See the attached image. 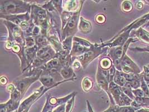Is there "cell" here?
<instances>
[{"instance_id": "obj_24", "label": "cell", "mask_w": 149, "mask_h": 112, "mask_svg": "<svg viewBox=\"0 0 149 112\" xmlns=\"http://www.w3.org/2000/svg\"><path fill=\"white\" fill-rule=\"evenodd\" d=\"M25 47L26 48H31L36 45L35 38L33 36L25 37Z\"/></svg>"}, {"instance_id": "obj_29", "label": "cell", "mask_w": 149, "mask_h": 112, "mask_svg": "<svg viewBox=\"0 0 149 112\" xmlns=\"http://www.w3.org/2000/svg\"><path fill=\"white\" fill-rule=\"evenodd\" d=\"M8 80L7 77L5 76H2L0 78V83L2 85H6L7 84Z\"/></svg>"}, {"instance_id": "obj_22", "label": "cell", "mask_w": 149, "mask_h": 112, "mask_svg": "<svg viewBox=\"0 0 149 112\" xmlns=\"http://www.w3.org/2000/svg\"><path fill=\"white\" fill-rule=\"evenodd\" d=\"M121 8H122L123 11L126 12V13H129L132 10L133 6H132V3L130 1H125L123 2V3L122 4Z\"/></svg>"}, {"instance_id": "obj_19", "label": "cell", "mask_w": 149, "mask_h": 112, "mask_svg": "<svg viewBox=\"0 0 149 112\" xmlns=\"http://www.w3.org/2000/svg\"><path fill=\"white\" fill-rule=\"evenodd\" d=\"M113 65L112 61L109 57H103L100 61L99 66L103 70H109Z\"/></svg>"}, {"instance_id": "obj_15", "label": "cell", "mask_w": 149, "mask_h": 112, "mask_svg": "<svg viewBox=\"0 0 149 112\" xmlns=\"http://www.w3.org/2000/svg\"><path fill=\"white\" fill-rule=\"evenodd\" d=\"M121 66H125L132 70L134 74H139L140 69L133 61H132L128 56L125 55L121 60Z\"/></svg>"}, {"instance_id": "obj_4", "label": "cell", "mask_w": 149, "mask_h": 112, "mask_svg": "<svg viewBox=\"0 0 149 112\" xmlns=\"http://www.w3.org/2000/svg\"><path fill=\"white\" fill-rule=\"evenodd\" d=\"M40 76L41 75H34L29 77L22 76L21 77H18L17 79L14 80L13 83L16 86V89L20 92L22 98H23L24 95L30 87V86L35 81L39 80Z\"/></svg>"}, {"instance_id": "obj_25", "label": "cell", "mask_w": 149, "mask_h": 112, "mask_svg": "<svg viewBox=\"0 0 149 112\" xmlns=\"http://www.w3.org/2000/svg\"><path fill=\"white\" fill-rule=\"evenodd\" d=\"M106 20V18L105 17V16L104 15H102V14H99V15H97L95 18V21L98 23V24H102L103 23L105 22Z\"/></svg>"}, {"instance_id": "obj_30", "label": "cell", "mask_w": 149, "mask_h": 112, "mask_svg": "<svg viewBox=\"0 0 149 112\" xmlns=\"http://www.w3.org/2000/svg\"><path fill=\"white\" fill-rule=\"evenodd\" d=\"M87 108H88V112H94L92 107L91 106V105L90 104L89 102H88V100H87Z\"/></svg>"}, {"instance_id": "obj_13", "label": "cell", "mask_w": 149, "mask_h": 112, "mask_svg": "<svg viewBox=\"0 0 149 112\" xmlns=\"http://www.w3.org/2000/svg\"><path fill=\"white\" fill-rule=\"evenodd\" d=\"M108 56L111 59L112 62L118 60H121L123 57L122 47H116L109 48Z\"/></svg>"}, {"instance_id": "obj_33", "label": "cell", "mask_w": 149, "mask_h": 112, "mask_svg": "<svg viewBox=\"0 0 149 112\" xmlns=\"http://www.w3.org/2000/svg\"><path fill=\"white\" fill-rule=\"evenodd\" d=\"M145 26H146V27H148V26H149V21L146 24V25Z\"/></svg>"}, {"instance_id": "obj_32", "label": "cell", "mask_w": 149, "mask_h": 112, "mask_svg": "<svg viewBox=\"0 0 149 112\" xmlns=\"http://www.w3.org/2000/svg\"><path fill=\"white\" fill-rule=\"evenodd\" d=\"M137 7L138 8H142L143 7V5H142L141 2H139L137 4Z\"/></svg>"}, {"instance_id": "obj_35", "label": "cell", "mask_w": 149, "mask_h": 112, "mask_svg": "<svg viewBox=\"0 0 149 112\" xmlns=\"http://www.w3.org/2000/svg\"><path fill=\"white\" fill-rule=\"evenodd\" d=\"M136 112H137V111H136Z\"/></svg>"}, {"instance_id": "obj_21", "label": "cell", "mask_w": 149, "mask_h": 112, "mask_svg": "<svg viewBox=\"0 0 149 112\" xmlns=\"http://www.w3.org/2000/svg\"><path fill=\"white\" fill-rule=\"evenodd\" d=\"M116 85H118L120 87H123L125 84H126V80L124 77H123L122 75L120 74V72L118 70H116V72L115 76L113 78V81Z\"/></svg>"}, {"instance_id": "obj_2", "label": "cell", "mask_w": 149, "mask_h": 112, "mask_svg": "<svg viewBox=\"0 0 149 112\" xmlns=\"http://www.w3.org/2000/svg\"><path fill=\"white\" fill-rule=\"evenodd\" d=\"M109 48L106 47H102L101 44H95V46L89 51L84 53L83 55L78 57L75 59L78 60L81 63V67L86 69L89 64L92 62L97 57L104 53L109 50Z\"/></svg>"}, {"instance_id": "obj_10", "label": "cell", "mask_w": 149, "mask_h": 112, "mask_svg": "<svg viewBox=\"0 0 149 112\" xmlns=\"http://www.w3.org/2000/svg\"><path fill=\"white\" fill-rule=\"evenodd\" d=\"M64 3L63 9L68 12L75 13L78 11L81 7H82L84 1H75L70 0L65 1Z\"/></svg>"}, {"instance_id": "obj_1", "label": "cell", "mask_w": 149, "mask_h": 112, "mask_svg": "<svg viewBox=\"0 0 149 112\" xmlns=\"http://www.w3.org/2000/svg\"><path fill=\"white\" fill-rule=\"evenodd\" d=\"M31 4L24 1H1L0 16L31 13Z\"/></svg>"}, {"instance_id": "obj_23", "label": "cell", "mask_w": 149, "mask_h": 112, "mask_svg": "<svg viewBox=\"0 0 149 112\" xmlns=\"http://www.w3.org/2000/svg\"><path fill=\"white\" fill-rule=\"evenodd\" d=\"M52 2L55 10L61 15L64 11L63 6V1H52Z\"/></svg>"}, {"instance_id": "obj_9", "label": "cell", "mask_w": 149, "mask_h": 112, "mask_svg": "<svg viewBox=\"0 0 149 112\" xmlns=\"http://www.w3.org/2000/svg\"><path fill=\"white\" fill-rule=\"evenodd\" d=\"M91 49H89V48H88L82 46L81 44H79L78 42L73 41L72 48V50H71V52L70 53V56L72 58V61L76 58L83 55L84 53H87Z\"/></svg>"}, {"instance_id": "obj_7", "label": "cell", "mask_w": 149, "mask_h": 112, "mask_svg": "<svg viewBox=\"0 0 149 112\" xmlns=\"http://www.w3.org/2000/svg\"><path fill=\"white\" fill-rule=\"evenodd\" d=\"M96 80L98 86L101 88L102 90L105 91L109 95V98L111 101V103L112 104H116L112 96L109 92V83L108 80L104 76L102 72V69L100 66H98L97 72L96 74Z\"/></svg>"}, {"instance_id": "obj_12", "label": "cell", "mask_w": 149, "mask_h": 112, "mask_svg": "<svg viewBox=\"0 0 149 112\" xmlns=\"http://www.w3.org/2000/svg\"><path fill=\"white\" fill-rule=\"evenodd\" d=\"M38 49L39 48L36 45L31 48H26L25 49V55L29 64V67L33 64L34 61L35 60Z\"/></svg>"}, {"instance_id": "obj_27", "label": "cell", "mask_w": 149, "mask_h": 112, "mask_svg": "<svg viewBox=\"0 0 149 112\" xmlns=\"http://www.w3.org/2000/svg\"><path fill=\"white\" fill-rule=\"evenodd\" d=\"M132 93L135 96V98H143L146 97V95L145 94L144 92L141 89H136L132 90Z\"/></svg>"}, {"instance_id": "obj_6", "label": "cell", "mask_w": 149, "mask_h": 112, "mask_svg": "<svg viewBox=\"0 0 149 112\" xmlns=\"http://www.w3.org/2000/svg\"><path fill=\"white\" fill-rule=\"evenodd\" d=\"M30 16L34 24L39 27L41 23L47 19L48 14L47 10L41 6L36 4H31Z\"/></svg>"}, {"instance_id": "obj_20", "label": "cell", "mask_w": 149, "mask_h": 112, "mask_svg": "<svg viewBox=\"0 0 149 112\" xmlns=\"http://www.w3.org/2000/svg\"><path fill=\"white\" fill-rule=\"evenodd\" d=\"M93 85V82L89 77H84L81 81L82 90L85 92H88L92 88Z\"/></svg>"}, {"instance_id": "obj_31", "label": "cell", "mask_w": 149, "mask_h": 112, "mask_svg": "<svg viewBox=\"0 0 149 112\" xmlns=\"http://www.w3.org/2000/svg\"><path fill=\"white\" fill-rule=\"evenodd\" d=\"M138 112H149V109L148 108H140L138 111Z\"/></svg>"}, {"instance_id": "obj_17", "label": "cell", "mask_w": 149, "mask_h": 112, "mask_svg": "<svg viewBox=\"0 0 149 112\" xmlns=\"http://www.w3.org/2000/svg\"><path fill=\"white\" fill-rule=\"evenodd\" d=\"M73 14H74V13L68 12V11L64 10L62 12V13L60 15L61 21V30H63V29L65 28V27L67 24L68 21L70 20V19L73 16Z\"/></svg>"}, {"instance_id": "obj_3", "label": "cell", "mask_w": 149, "mask_h": 112, "mask_svg": "<svg viewBox=\"0 0 149 112\" xmlns=\"http://www.w3.org/2000/svg\"><path fill=\"white\" fill-rule=\"evenodd\" d=\"M82 7L80 9L74 13V14L70 20L68 21L67 24L62 30L61 41L63 42L67 38L70 36H73L77 32L78 29L79 21L80 19V14L81 12Z\"/></svg>"}, {"instance_id": "obj_14", "label": "cell", "mask_w": 149, "mask_h": 112, "mask_svg": "<svg viewBox=\"0 0 149 112\" xmlns=\"http://www.w3.org/2000/svg\"><path fill=\"white\" fill-rule=\"evenodd\" d=\"M78 29L83 34H87L91 32L92 30V24L90 21L81 17L78 25Z\"/></svg>"}, {"instance_id": "obj_28", "label": "cell", "mask_w": 149, "mask_h": 112, "mask_svg": "<svg viewBox=\"0 0 149 112\" xmlns=\"http://www.w3.org/2000/svg\"><path fill=\"white\" fill-rule=\"evenodd\" d=\"M72 67L73 70H78L81 67V63L77 59H74L71 65Z\"/></svg>"}, {"instance_id": "obj_26", "label": "cell", "mask_w": 149, "mask_h": 112, "mask_svg": "<svg viewBox=\"0 0 149 112\" xmlns=\"http://www.w3.org/2000/svg\"><path fill=\"white\" fill-rule=\"evenodd\" d=\"M120 107L117 104H111L109 108L103 112H119Z\"/></svg>"}, {"instance_id": "obj_18", "label": "cell", "mask_w": 149, "mask_h": 112, "mask_svg": "<svg viewBox=\"0 0 149 112\" xmlns=\"http://www.w3.org/2000/svg\"><path fill=\"white\" fill-rule=\"evenodd\" d=\"M135 34L143 42L149 43V33L142 28H140L135 32Z\"/></svg>"}, {"instance_id": "obj_5", "label": "cell", "mask_w": 149, "mask_h": 112, "mask_svg": "<svg viewBox=\"0 0 149 112\" xmlns=\"http://www.w3.org/2000/svg\"><path fill=\"white\" fill-rule=\"evenodd\" d=\"M51 89L52 88H45L44 86H42L39 89L36 90L30 97H29L22 102V103L21 104L18 109L19 112H22L24 110L27 109V108H30L31 105H33L39 98H40L46 91Z\"/></svg>"}, {"instance_id": "obj_34", "label": "cell", "mask_w": 149, "mask_h": 112, "mask_svg": "<svg viewBox=\"0 0 149 112\" xmlns=\"http://www.w3.org/2000/svg\"><path fill=\"white\" fill-rule=\"evenodd\" d=\"M13 112H19V111H18V109H17V110H16V111H15Z\"/></svg>"}, {"instance_id": "obj_11", "label": "cell", "mask_w": 149, "mask_h": 112, "mask_svg": "<svg viewBox=\"0 0 149 112\" xmlns=\"http://www.w3.org/2000/svg\"><path fill=\"white\" fill-rule=\"evenodd\" d=\"M60 74L64 80H68L70 81H74L77 80V77L75 74L74 70L71 66L67 65L61 69L60 71Z\"/></svg>"}, {"instance_id": "obj_16", "label": "cell", "mask_w": 149, "mask_h": 112, "mask_svg": "<svg viewBox=\"0 0 149 112\" xmlns=\"http://www.w3.org/2000/svg\"><path fill=\"white\" fill-rule=\"evenodd\" d=\"M34 38H35L36 45L38 47L39 49L50 44V43L47 39V37L44 35L40 34L36 36H35Z\"/></svg>"}, {"instance_id": "obj_8", "label": "cell", "mask_w": 149, "mask_h": 112, "mask_svg": "<svg viewBox=\"0 0 149 112\" xmlns=\"http://www.w3.org/2000/svg\"><path fill=\"white\" fill-rule=\"evenodd\" d=\"M0 18L1 19L11 21L18 26L20 25L21 22L24 21H30L31 19L30 13L20 15H10L6 16H0Z\"/></svg>"}]
</instances>
